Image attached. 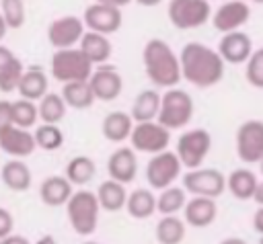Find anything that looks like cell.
Masks as SVG:
<instances>
[{
	"label": "cell",
	"mask_w": 263,
	"mask_h": 244,
	"mask_svg": "<svg viewBox=\"0 0 263 244\" xmlns=\"http://www.w3.org/2000/svg\"><path fill=\"white\" fill-rule=\"evenodd\" d=\"M236 154L247 164H257L263 158V121L249 119L236 129Z\"/></svg>",
	"instance_id": "cell-12"
},
{
	"label": "cell",
	"mask_w": 263,
	"mask_h": 244,
	"mask_svg": "<svg viewBox=\"0 0 263 244\" xmlns=\"http://www.w3.org/2000/svg\"><path fill=\"white\" fill-rule=\"evenodd\" d=\"M35 244H58V242H55V238H53V236L45 234V236H41V238H39Z\"/></svg>",
	"instance_id": "cell-44"
},
{
	"label": "cell",
	"mask_w": 263,
	"mask_h": 244,
	"mask_svg": "<svg viewBox=\"0 0 263 244\" xmlns=\"http://www.w3.org/2000/svg\"><path fill=\"white\" fill-rule=\"evenodd\" d=\"M218 215V207L214 199H205V197H191L189 201H185L183 205V217H185V226H193V228H208L214 223Z\"/></svg>",
	"instance_id": "cell-19"
},
{
	"label": "cell",
	"mask_w": 263,
	"mask_h": 244,
	"mask_svg": "<svg viewBox=\"0 0 263 244\" xmlns=\"http://www.w3.org/2000/svg\"><path fill=\"white\" fill-rule=\"evenodd\" d=\"M132 129H134V121H132L129 113H123V111H111L109 115H105L103 125H101L105 139H109L113 144H121V141L129 139Z\"/></svg>",
	"instance_id": "cell-24"
},
{
	"label": "cell",
	"mask_w": 263,
	"mask_h": 244,
	"mask_svg": "<svg viewBox=\"0 0 263 244\" xmlns=\"http://www.w3.org/2000/svg\"><path fill=\"white\" fill-rule=\"evenodd\" d=\"M220 244H247L242 238H236V236H232V238H224Z\"/></svg>",
	"instance_id": "cell-45"
},
{
	"label": "cell",
	"mask_w": 263,
	"mask_h": 244,
	"mask_svg": "<svg viewBox=\"0 0 263 244\" xmlns=\"http://www.w3.org/2000/svg\"><path fill=\"white\" fill-rule=\"evenodd\" d=\"M187 226L177 215H162L156 223V240L158 244H181L185 238Z\"/></svg>",
	"instance_id": "cell-32"
},
{
	"label": "cell",
	"mask_w": 263,
	"mask_h": 244,
	"mask_svg": "<svg viewBox=\"0 0 263 244\" xmlns=\"http://www.w3.org/2000/svg\"><path fill=\"white\" fill-rule=\"evenodd\" d=\"M158 105H160V94L156 90H142L134 105H132V121L134 123H150V121H156V115H158Z\"/></svg>",
	"instance_id": "cell-27"
},
{
	"label": "cell",
	"mask_w": 263,
	"mask_h": 244,
	"mask_svg": "<svg viewBox=\"0 0 263 244\" xmlns=\"http://www.w3.org/2000/svg\"><path fill=\"white\" fill-rule=\"evenodd\" d=\"M107 172H109V180H115L119 185H127L136 178L138 172V158L136 152L127 146L117 148L115 152H111L109 160H107Z\"/></svg>",
	"instance_id": "cell-17"
},
{
	"label": "cell",
	"mask_w": 263,
	"mask_h": 244,
	"mask_svg": "<svg viewBox=\"0 0 263 244\" xmlns=\"http://www.w3.org/2000/svg\"><path fill=\"white\" fill-rule=\"evenodd\" d=\"M132 150L134 152H144V154H160L168 150L171 141V131L160 127L156 121L150 123H134V129L129 133Z\"/></svg>",
	"instance_id": "cell-11"
},
{
	"label": "cell",
	"mask_w": 263,
	"mask_h": 244,
	"mask_svg": "<svg viewBox=\"0 0 263 244\" xmlns=\"http://www.w3.org/2000/svg\"><path fill=\"white\" fill-rule=\"evenodd\" d=\"M181 162L177 160L175 152L164 150L160 154H154L146 164V180L152 189L162 191L166 187H173V182L181 176Z\"/></svg>",
	"instance_id": "cell-10"
},
{
	"label": "cell",
	"mask_w": 263,
	"mask_h": 244,
	"mask_svg": "<svg viewBox=\"0 0 263 244\" xmlns=\"http://www.w3.org/2000/svg\"><path fill=\"white\" fill-rule=\"evenodd\" d=\"M66 109H76V111H84L88 107H92L95 103V96H92V90L88 86V82H68L62 86V92H60Z\"/></svg>",
	"instance_id": "cell-29"
},
{
	"label": "cell",
	"mask_w": 263,
	"mask_h": 244,
	"mask_svg": "<svg viewBox=\"0 0 263 244\" xmlns=\"http://www.w3.org/2000/svg\"><path fill=\"white\" fill-rule=\"evenodd\" d=\"M185 201L187 197L181 187H166L156 197V211H160L162 215H177L179 211H183Z\"/></svg>",
	"instance_id": "cell-34"
},
{
	"label": "cell",
	"mask_w": 263,
	"mask_h": 244,
	"mask_svg": "<svg viewBox=\"0 0 263 244\" xmlns=\"http://www.w3.org/2000/svg\"><path fill=\"white\" fill-rule=\"evenodd\" d=\"M82 244H101V242H82Z\"/></svg>",
	"instance_id": "cell-47"
},
{
	"label": "cell",
	"mask_w": 263,
	"mask_h": 244,
	"mask_svg": "<svg viewBox=\"0 0 263 244\" xmlns=\"http://www.w3.org/2000/svg\"><path fill=\"white\" fill-rule=\"evenodd\" d=\"M166 14L173 27L181 31L197 29L212 18V4L208 0H173Z\"/></svg>",
	"instance_id": "cell-8"
},
{
	"label": "cell",
	"mask_w": 263,
	"mask_h": 244,
	"mask_svg": "<svg viewBox=\"0 0 263 244\" xmlns=\"http://www.w3.org/2000/svg\"><path fill=\"white\" fill-rule=\"evenodd\" d=\"M2 21L6 25V29H21L25 25V18H27V6L23 0H4L2 2Z\"/></svg>",
	"instance_id": "cell-37"
},
{
	"label": "cell",
	"mask_w": 263,
	"mask_h": 244,
	"mask_svg": "<svg viewBox=\"0 0 263 244\" xmlns=\"http://www.w3.org/2000/svg\"><path fill=\"white\" fill-rule=\"evenodd\" d=\"M33 139H35V148H41L45 152H55L64 146V133L58 125H45V123L37 125Z\"/></svg>",
	"instance_id": "cell-36"
},
{
	"label": "cell",
	"mask_w": 263,
	"mask_h": 244,
	"mask_svg": "<svg viewBox=\"0 0 263 244\" xmlns=\"http://www.w3.org/2000/svg\"><path fill=\"white\" fill-rule=\"evenodd\" d=\"M23 70V62L14 55V51L0 45V92L16 90Z\"/></svg>",
	"instance_id": "cell-23"
},
{
	"label": "cell",
	"mask_w": 263,
	"mask_h": 244,
	"mask_svg": "<svg viewBox=\"0 0 263 244\" xmlns=\"http://www.w3.org/2000/svg\"><path fill=\"white\" fill-rule=\"evenodd\" d=\"M92 72V64L80 53L78 47L60 49L51 55V78L68 84V82H86Z\"/></svg>",
	"instance_id": "cell-5"
},
{
	"label": "cell",
	"mask_w": 263,
	"mask_h": 244,
	"mask_svg": "<svg viewBox=\"0 0 263 244\" xmlns=\"http://www.w3.org/2000/svg\"><path fill=\"white\" fill-rule=\"evenodd\" d=\"M6 31H8V29H6V25H4V21H2V16H0V41L6 37Z\"/></svg>",
	"instance_id": "cell-46"
},
{
	"label": "cell",
	"mask_w": 263,
	"mask_h": 244,
	"mask_svg": "<svg viewBox=\"0 0 263 244\" xmlns=\"http://www.w3.org/2000/svg\"><path fill=\"white\" fill-rule=\"evenodd\" d=\"M82 35H84V25L80 16H74V14L60 16L51 21L47 27V41L51 43V47H55V51L72 49L74 45H78Z\"/></svg>",
	"instance_id": "cell-13"
},
{
	"label": "cell",
	"mask_w": 263,
	"mask_h": 244,
	"mask_svg": "<svg viewBox=\"0 0 263 244\" xmlns=\"http://www.w3.org/2000/svg\"><path fill=\"white\" fill-rule=\"evenodd\" d=\"M0 150L14 160L27 158L35 152V139L29 129H18V127H6L0 131Z\"/></svg>",
	"instance_id": "cell-18"
},
{
	"label": "cell",
	"mask_w": 263,
	"mask_h": 244,
	"mask_svg": "<svg viewBox=\"0 0 263 244\" xmlns=\"http://www.w3.org/2000/svg\"><path fill=\"white\" fill-rule=\"evenodd\" d=\"M142 62H144V72L154 86L168 90V88H177V84L181 82L179 57L164 39L154 37L146 41L142 49Z\"/></svg>",
	"instance_id": "cell-2"
},
{
	"label": "cell",
	"mask_w": 263,
	"mask_h": 244,
	"mask_svg": "<svg viewBox=\"0 0 263 244\" xmlns=\"http://www.w3.org/2000/svg\"><path fill=\"white\" fill-rule=\"evenodd\" d=\"M216 53L224 64H245L253 53V39L245 31H234L222 35Z\"/></svg>",
	"instance_id": "cell-16"
},
{
	"label": "cell",
	"mask_w": 263,
	"mask_h": 244,
	"mask_svg": "<svg viewBox=\"0 0 263 244\" xmlns=\"http://www.w3.org/2000/svg\"><path fill=\"white\" fill-rule=\"evenodd\" d=\"M121 4L123 2H111V0H103V2H92L86 6L84 16L80 18L82 25L97 35H111L115 31L121 29L123 23V14H121Z\"/></svg>",
	"instance_id": "cell-6"
},
{
	"label": "cell",
	"mask_w": 263,
	"mask_h": 244,
	"mask_svg": "<svg viewBox=\"0 0 263 244\" xmlns=\"http://www.w3.org/2000/svg\"><path fill=\"white\" fill-rule=\"evenodd\" d=\"M210 150H212L210 131L197 127V129H189L179 135L175 156L181 162V166H185L187 170H195V168H201V162L205 160Z\"/></svg>",
	"instance_id": "cell-7"
},
{
	"label": "cell",
	"mask_w": 263,
	"mask_h": 244,
	"mask_svg": "<svg viewBox=\"0 0 263 244\" xmlns=\"http://www.w3.org/2000/svg\"><path fill=\"white\" fill-rule=\"evenodd\" d=\"M253 228H255V232H257V234H261V232H263V211H261V209H257V211H255Z\"/></svg>",
	"instance_id": "cell-42"
},
{
	"label": "cell",
	"mask_w": 263,
	"mask_h": 244,
	"mask_svg": "<svg viewBox=\"0 0 263 244\" xmlns=\"http://www.w3.org/2000/svg\"><path fill=\"white\" fill-rule=\"evenodd\" d=\"M95 172H97V164H95L92 158H88V156H74L68 162V166H66V176L64 178L70 185L84 187V185H88L92 180Z\"/></svg>",
	"instance_id": "cell-31"
},
{
	"label": "cell",
	"mask_w": 263,
	"mask_h": 244,
	"mask_svg": "<svg viewBox=\"0 0 263 244\" xmlns=\"http://www.w3.org/2000/svg\"><path fill=\"white\" fill-rule=\"evenodd\" d=\"M97 203L101 209L105 211H119L125 207V199H127V191L123 185L115 182V180H103L99 191L95 193Z\"/></svg>",
	"instance_id": "cell-28"
},
{
	"label": "cell",
	"mask_w": 263,
	"mask_h": 244,
	"mask_svg": "<svg viewBox=\"0 0 263 244\" xmlns=\"http://www.w3.org/2000/svg\"><path fill=\"white\" fill-rule=\"evenodd\" d=\"M86 82H88V86L92 90L95 100H103V103L115 100L123 90L121 74L113 66H107V64H103L97 70H92Z\"/></svg>",
	"instance_id": "cell-14"
},
{
	"label": "cell",
	"mask_w": 263,
	"mask_h": 244,
	"mask_svg": "<svg viewBox=\"0 0 263 244\" xmlns=\"http://www.w3.org/2000/svg\"><path fill=\"white\" fill-rule=\"evenodd\" d=\"M72 193H74L72 185L64 176H60V174L47 176L41 182V187H39V197H41V201L47 207H62V205H66V201L70 199Z\"/></svg>",
	"instance_id": "cell-22"
},
{
	"label": "cell",
	"mask_w": 263,
	"mask_h": 244,
	"mask_svg": "<svg viewBox=\"0 0 263 244\" xmlns=\"http://www.w3.org/2000/svg\"><path fill=\"white\" fill-rule=\"evenodd\" d=\"M253 201L257 203V205H261L263 203V185L259 182V187L255 189V193H253Z\"/></svg>",
	"instance_id": "cell-43"
},
{
	"label": "cell",
	"mask_w": 263,
	"mask_h": 244,
	"mask_svg": "<svg viewBox=\"0 0 263 244\" xmlns=\"http://www.w3.org/2000/svg\"><path fill=\"white\" fill-rule=\"evenodd\" d=\"M245 76H247V82L253 88H263V51L261 49H255L249 55Z\"/></svg>",
	"instance_id": "cell-38"
},
{
	"label": "cell",
	"mask_w": 263,
	"mask_h": 244,
	"mask_svg": "<svg viewBox=\"0 0 263 244\" xmlns=\"http://www.w3.org/2000/svg\"><path fill=\"white\" fill-rule=\"evenodd\" d=\"M47 86H49L47 74L41 68H29V70H23L21 80L16 84V90H18L23 100L37 103V100H41L49 92Z\"/></svg>",
	"instance_id": "cell-20"
},
{
	"label": "cell",
	"mask_w": 263,
	"mask_h": 244,
	"mask_svg": "<svg viewBox=\"0 0 263 244\" xmlns=\"http://www.w3.org/2000/svg\"><path fill=\"white\" fill-rule=\"evenodd\" d=\"M78 49H80V53H82L92 66H95V64H101V66H103V64L111 57V51H113L109 37L90 33V31H84L82 39L78 41Z\"/></svg>",
	"instance_id": "cell-21"
},
{
	"label": "cell",
	"mask_w": 263,
	"mask_h": 244,
	"mask_svg": "<svg viewBox=\"0 0 263 244\" xmlns=\"http://www.w3.org/2000/svg\"><path fill=\"white\" fill-rule=\"evenodd\" d=\"M251 18V6L242 0H228L218 6L216 12H212V25L222 35L240 31Z\"/></svg>",
	"instance_id": "cell-15"
},
{
	"label": "cell",
	"mask_w": 263,
	"mask_h": 244,
	"mask_svg": "<svg viewBox=\"0 0 263 244\" xmlns=\"http://www.w3.org/2000/svg\"><path fill=\"white\" fill-rule=\"evenodd\" d=\"M10 117H12V127L18 129H29L37 123V105L31 100H10Z\"/></svg>",
	"instance_id": "cell-35"
},
{
	"label": "cell",
	"mask_w": 263,
	"mask_h": 244,
	"mask_svg": "<svg viewBox=\"0 0 263 244\" xmlns=\"http://www.w3.org/2000/svg\"><path fill=\"white\" fill-rule=\"evenodd\" d=\"M37 117L45 125H58L66 117V105L58 92H47L41 100H37Z\"/></svg>",
	"instance_id": "cell-33"
},
{
	"label": "cell",
	"mask_w": 263,
	"mask_h": 244,
	"mask_svg": "<svg viewBox=\"0 0 263 244\" xmlns=\"http://www.w3.org/2000/svg\"><path fill=\"white\" fill-rule=\"evenodd\" d=\"M12 228H14V217L8 209L0 207V240H4L6 236L12 234Z\"/></svg>",
	"instance_id": "cell-39"
},
{
	"label": "cell",
	"mask_w": 263,
	"mask_h": 244,
	"mask_svg": "<svg viewBox=\"0 0 263 244\" xmlns=\"http://www.w3.org/2000/svg\"><path fill=\"white\" fill-rule=\"evenodd\" d=\"M66 213L72 230L80 236H90L97 230L101 207L92 191H74L66 201Z\"/></svg>",
	"instance_id": "cell-4"
},
{
	"label": "cell",
	"mask_w": 263,
	"mask_h": 244,
	"mask_svg": "<svg viewBox=\"0 0 263 244\" xmlns=\"http://www.w3.org/2000/svg\"><path fill=\"white\" fill-rule=\"evenodd\" d=\"M0 244H31L25 236H18V234H10V236H6L4 240H0Z\"/></svg>",
	"instance_id": "cell-41"
},
{
	"label": "cell",
	"mask_w": 263,
	"mask_h": 244,
	"mask_svg": "<svg viewBox=\"0 0 263 244\" xmlns=\"http://www.w3.org/2000/svg\"><path fill=\"white\" fill-rule=\"evenodd\" d=\"M179 57V70L181 78H185L189 84L197 88H212L216 86L224 76V62L216 53V49L191 41L183 45Z\"/></svg>",
	"instance_id": "cell-1"
},
{
	"label": "cell",
	"mask_w": 263,
	"mask_h": 244,
	"mask_svg": "<svg viewBox=\"0 0 263 244\" xmlns=\"http://www.w3.org/2000/svg\"><path fill=\"white\" fill-rule=\"evenodd\" d=\"M0 178H2L4 187L14 191V193L27 191L31 187V182H33L31 168L23 160H8L0 170Z\"/></svg>",
	"instance_id": "cell-25"
},
{
	"label": "cell",
	"mask_w": 263,
	"mask_h": 244,
	"mask_svg": "<svg viewBox=\"0 0 263 244\" xmlns=\"http://www.w3.org/2000/svg\"><path fill=\"white\" fill-rule=\"evenodd\" d=\"M193 111H195V105L189 92L181 88H168L164 94H160L156 123L166 131L181 129L193 119Z\"/></svg>",
	"instance_id": "cell-3"
},
{
	"label": "cell",
	"mask_w": 263,
	"mask_h": 244,
	"mask_svg": "<svg viewBox=\"0 0 263 244\" xmlns=\"http://www.w3.org/2000/svg\"><path fill=\"white\" fill-rule=\"evenodd\" d=\"M259 187V178L253 170L249 168H236L226 176V189L232 193L234 199L238 201H249L253 199L255 189Z\"/></svg>",
	"instance_id": "cell-26"
},
{
	"label": "cell",
	"mask_w": 263,
	"mask_h": 244,
	"mask_svg": "<svg viewBox=\"0 0 263 244\" xmlns=\"http://www.w3.org/2000/svg\"><path fill=\"white\" fill-rule=\"evenodd\" d=\"M183 191L193 197L218 199L226 191V176L216 168H195L183 174Z\"/></svg>",
	"instance_id": "cell-9"
},
{
	"label": "cell",
	"mask_w": 263,
	"mask_h": 244,
	"mask_svg": "<svg viewBox=\"0 0 263 244\" xmlns=\"http://www.w3.org/2000/svg\"><path fill=\"white\" fill-rule=\"evenodd\" d=\"M12 125V117H10V100L0 98V131H4L6 127Z\"/></svg>",
	"instance_id": "cell-40"
},
{
	"label": "cell",
	"mask_w": 263,
	"mask_h": 244,
	"mask_svg": "<svg viewBox=\"0 0 263 244\" xmlns=\"http://www.w3.org/2000/svg\"><path fill=\"white\" fill-rule=\"evenodd\" d=\"M125 209L134 219H146L156 211V197L148 189H136L127 193Z\"/></svg>",
	"instance_id": "cell-30"
}]
</instances>
